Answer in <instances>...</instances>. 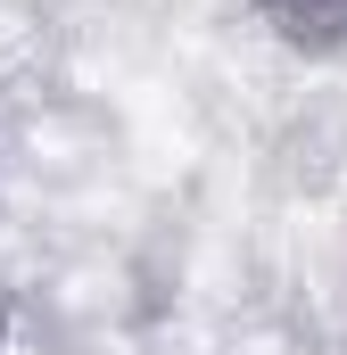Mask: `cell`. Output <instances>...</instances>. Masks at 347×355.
Listing matches in <instances>:
<instances>
[{"label": "cell", "instance_id": "obj_1", "mask_svg": "<svg viewBox=\"0 0 347 355\" xmlns=\"http://www.w3.org/2000/svg\"><path fill=\"white\" fill-rule=\"evenodd\" d=\"M264 25L281 33V50H298V58H331L347 50V0H257Z\"/></svg>", "mask_w": 347, "mask_h": 355}, {"label": "cell", "instance_id": "obj_2", "mask_svg": "<svg viewBox=\"0 0 347 355\" xmlns=\"http://www.w3.org/2000/svg\"><path fill=\"white\" fill-rule=\"evenodd\" d=\"M0 355H8V306H0Z\"/></svg>", "mask_w": 347, "mask_h": 355}]
</instances>
